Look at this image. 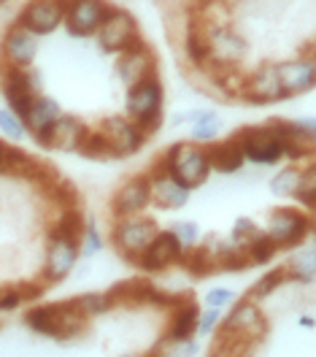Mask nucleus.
Here are the masks:
<instances>
[{"mask_svg":"<svg viewBox=\"0 0 316 357\" xmlns=\"http://www.w3.org/2000/svg\"><path fill=\"white\" fill-rule=\"evenodd\" d=\"M44 92V73L35 66L30 68H14L3 66L0 68V95L6 100V106L17 116H27L30 103L35 95Z\"/></svg>","mask_w":316,"mask_h":357,"instance_id":"nucleus-4","label":"nucleus"},{"mask_svg":"<svg viewBox=\"0 0 316 357\" xmlns=\"http://www.w3.org/2000/svg\"><path fill=\"white\" fill-rule=\"evenodd\" d=\"M208 152V160H211V171L222 174V176H232V174H241V168L246 165V157H244V149L238 144V138H219L214 144L205 146Z\"/></svg>","mask_w":316,"mask_h":357,"instance_id":"nucleus-24","label":"nucleus"},{"mask_svg":"<svg viewBox=\"0 0 316 357\" xmlns=\"http://www.w3.org/2000/svg\"><path fill=\"white\" fill-rule=\"evenodd\" d=\"M244 157L251 165H260V168H276L287 160V146L273 135V130L268 125H254V128H244L235 133Z\"/></svg>","mask_w":316,"mask_h":357,"instance_id":"nucleus-10","label":"nucleus"},{"mask_svg":"<svg viewBox=\"0 0 316 357\" xmlns=\"http://www.w3.org/2000/svg\"><path fill=\"white\" fill-rule=\"evenodd\" d=\"M0 133H3L6 141H11V144H22L24 138H30L24 119L17 116L8 106H0Z\"/></svg>","mask_w":316,"mask_h":357,"instance_id":"nucleus-35","label":"nucleus"},{"mask_svg":"<svg viewBox=\"0 0 316 357\" xmlns=\"http://www.w3.org/2000/svg\"><path fill=\"white\" fill-rule=\"evenodd\" d=\"M122 114L127 119H133L149 138L157 133L162 128V122H165V89H162V82H159V73L146 76L143 82L125 89Z\"/></svg>","mask_w":316,"mask_h":357,"instance_id":"nucleus-2","label":"nucleus"},{"mask_svg":"<svg viewBox=\"0 0 316 357\" xmlns=\"http://www.w3.org/2000/svg\"><path fill=\"white\" fill-rule=\"evenodd\" d=\"M87 133H90V128H87L79 116H73V114H63V116H60L49 130H44V133H38V135H30V138H33L41 149H49V152H63V155H76Z\"/></svg>","mask_w":316,"mask_h":357,"instance_id":"nucleus-14","label":"nucleus"},{"mask_svg":"<svg viewBox=\"0 0 316 357\" xmlns=\"http://www.w3.org/2000/svg\"><path fill=\"white\" fill-rule=\"evenodd\" d=\"M200 112H203V109H189V112L176 114V116L171 119V125H192V122L200 116Z\"/></svg>","mask_w":316,"mask_h":357,"instance_id":"nucleus-42","label":"nucleus"},{"mask_svg":"<svg viewBox=\"0 0 316 357\" xmlns=\"http://www.w3.org/2000/svg\"><path fill=\"white\" fill-rule=\"evenodd\" d=\"M100 133L106 135L109 146H111V157H133L136 152L143 149V144L149 141V135L138 128L133 119H127L125 114H113L106 116L97 128Z\"/></svg>","mask_w":316,"mask_h":357,"instance_id":"nucleus-15","label":"nucleus"},{"mask_svg":"<svg viewBox=\"0 0 316 357\" xmlns=\"http://www.w3.org/2000/svg\"><path fill=\"white\" fill-rule=\"evenodd\" d=\"M87 317L76 309L73 301L63 303H38L24 312V325L38 335L54 338V341H70L87 331Z\"/></svg>","mask_w":316,"mask_h":357,"instance_id":"nucleus-1","label":"nucleus"},{"mask_svg":"<svg viewBox=\"0 0 316 357\" xmlns=\"http://www.w3.org/2000/svg\"><path fill=\"white\" fill-rule=\"evenodd\" d=\"M260 230H262V227L254 222L251 217H238V220L232 222V227H230V236H227V238H230L235 246H241V249H244V246H246L248 241L260 233Z\"/></svg>","mask_w":316,"mask_h":357,"instance_id":"nucleus-38","label":"nucleus"},{"mask_svg":"<svg viewBox=\"0 0 316 357\" xmlns=\"http://www.w3.org/2000/svg\"><path fill=\"white\" fill-rule=\"evenodd\" d=\"M205 36L211 46V68L227 70L238 68L248 57L246 36L235 24H205Z\"/></svg>","mask_w":316,"mask_h":357,"instance_id":"nucleus-8","label":"nucleus"},{"mask_svg":"<svg viewBox=\"0 0 316 357\" xmlns=\"http://www.w3.org/2000/svg\"><path fill=\"white\" fill-rule=\"evenodd\" d=\"M146 174L152 178V203H155V206L165 208V211H179V208H184V206L189 203L192 190L181 187L179 181L171 176L157 160L152 162V168H149Z\"/></svg>","mask_w":316,"mask_h":357,"instance_id":"nucleus-22","label":"nucleus"},{"mask_svg":"<svg viewBox=\"0 0 316 357\" xmlns=\"http://www.w3.org/2000/svg\"><path fill=\"white\" fill-rule=\"evenodd\" d=\"M235 301H238V295H235V290H230V287H211V290L203 295L205 309H219V312L230 309Z\"/></svg>","mask_w":316,"mask_h":357,"instance_id":"nucleus-39","label":"nucleus"},{"mask_svg":"<svg viewBox=\"0 0 316 357\" xmlns=\"http://www.w3.org/2000/svg\"><path fill=\"white\" fill-rule=\"evenodd\" d=\"M278 252H281V249L273 244V238L265 230H260V233L244 246V255H246L248 266H268V263H273V257H276Z\"/></svg>","mask_w":316,"mask_h":357,"instance_id":"nucleus-29","label":"nucleus"},{"mask_svg":"<svg viewBox=\"0 0 316 357\" xmlns=\"http://www.w3.org/2000/svg\"><path fill=\"white\" fill-rule=\"evenodd\" d=\"M6 157H8V144L0 141V174H6Z\"/></svg>","mask_w":316,"mask_h":357,"instance_id":"nucleus-44","label":"nucleus"},{"mask_svg":"<svg viewBox=\"0 0 316 357\" xmlns=\"http://www.w3.org/2000/svg\"><path fill=\"white\" fill-rule=\"evenodd\" d=\"M113 73H116L119 84L125 89L133 87L138 82H143L146 76H155V73H157V54L152 52L149 44L138 41L133 49H127V52H122V54L116 57Z\"/></svg>","mask_w":316,"mask_h":357,"instance_id":"nucleus-18","label":"nucleus"},{"mask_svg":"<svg viewBox=\"0 0 316 357\" xmlns=\"http://www.w3.org/2000/svg\"><path fill=\"white\" fill-rule=\"evenodd\" d=\"M157 162L179 181L181 187H187V190L203 187L205 181H208V176L214 174L205 146L192 144L189 138L173 144V146H168V149L157 157Z\"/></svg>","mask_w":316,"mask_h":357,"instance_id":"nucleus-3","label":"nucleus"},{"mask_svg":"<svg viewBox=\"0 0 316 357\" xmlns=\"http://www.w3.org/2000/svg\"><path fill=\"white\" fill-rule=\"evenodd\" d=\"M276 66H278V79L287 98L306 95L316 87V54H300Z\"/></svg>","mask_w":316,"mask_h":357,"instance_id":"nucleus-21","label":"nucleus"},{"mask_svg":"<svg viewBox=\"0 0 316 357\" xmlns=\"http://www.w3.org/2000/svg\"><path fill=\"white\" fill-rule=\"evenodd\" d=\"M152 206V178L149 174L130 176L125 184L116 187L111 195V214L116 220L122 217H138Z\"/></svg>","mask_w":316,"mask_h":357,"instance_id":"nucleus-17","label":"nucleus"},{"mask_svg":"<svg viewBox=\"0 0 316 357\" xmlns=\"http://www.w3.org/2000/svg\"><path fill=\"white\" fill-rule=\"evenodd\" d=\"M116 3H130V0H116Z\"/></svg>","mask_w":316,"mask_h":357,"instance_id":"nucleus-47","label":"nucleus"},{"mask_svg":"<svg viewBox=\"0 0 316 357\" xmlns=\"http://www.w3.org/2000/svg\"><path fill=\"white\" fill-rule=\"evenodd\" d=\"M284 284H290V279H287V271H284V266H278V268H273V271H268L262 279H257V284H251L248 298L260 303V301L271 298L276 290H281Z\"/></svg>","mask_w":316,"mask_h":357,"instance_id":"nucleus-32","label":"nucleus"},{"mask_svg":"<svg viewBox=\"0 0 316 357\" xmlns=\"http://www.w3.org/2000/svg\"><path fill=\"white\" fill-rule=\"evenodd\" d=\"M297 181H300V168L297 165H284L271 176L268 190L276 198H292L294 190H297Z\"/></svg>","mask_w":316,"mask_h":357,"instance_id":"nucleus-33","label":"nucleus"},{"mask_svg":"<svg viewBox=\"0 0 316 357\" xmlns=\"http://www.w3.org/2000/svg\"><path fill=\"white\" fill-rule=\"evenodd\" d=\"M184 54L195 68L211 66V46H208V36H205V24H187L184 30Z\"/></svg>","mask_w":316,"mask_h":357,"instance_id":"nucleus-27","label":"nucleus"},{"mask_svg":"<svg viewBox=\"0 0 316 357\" xmlns=\"http://www.w3.org/2000/svg\"><path fill=\"white\" fill-rule=\"evenodd\" d=\"M273 238L278 249H294L314 233V220L308 211L292 208V206H278L268 214V222L262 227Z\"/></svg>","mask_w":316,"mask_h":357,"instance_id":"nucleus-7","label":"nucleus"},{"mask_svg":"<svg viewBox=\"0 0 316 357\" xmlns=\"http://www.w3.org/2000/svg\"><path fill=\"white\" fill-rule=\"evenodd\" d=\"M222 116L216 112H211V109H203L200 116L189 125V141L192 144H200V146H208V144H214V141H219V135H222Z\"/></svg>","mask_w":316,"mask_h":357,"instance_id":"nucleus-28","label":"nucleus"},{"mask_svg":"<svg viewBox=\"0 0 316 357\" xmlns=\"http://www.w3.org/2000/svg\"><path fill=\"white\" fill-rule=\"evenodd\" d=\"M119 357H146V355H141V352H125V355H119Z\"/></svg>","mask_w":316,"mask_h":357,"instance_id":"nucleus-45","label":"nucleus"},{"mask_svg":"<svg viewBox=\"0 0 316 357\" xmlns=\"http://www.w3.org/2000/svg\"><path fill=\"white\" fill-rule=\"evenodd\" d=\"M103 233H100V227L95 222V217H87L84 220V230H81V238H79V252H81V260H92V257H97L100 252H103Z\"/></svg>","mask_w":316,"mask_h":357,"instance_id":"nucleus-34","label":"nucleus"},{"mask_svg":"<svg viewBox=\"0 0 316 357\" xmlns=\"http://www.w3.org/2000/svg\"><path fill=\"white\" fill-rule=\"evenodd\" d=\"M81 260L79 252V238L73 236H63V233H49V244H46V257H44V271L41 279L46 284H63L70 273L76 271Z\"/></svg>","mask_w":316,"mask_h":357,"instance_id":"nucleus-11","label":"nucleus"},{"mask_svg":"<svg viewBox=\"0 0 316 357\" xmlns=\"http://www.w3.org/2000/svg\"><path fill=\"white\" fill-rule=\"evenodd\" d=\"M297 325L306 328V331H311V328H316V319L314 317H308V314H300V317H297Z\"/></svg>","mask_w":316,"mask_h":357,"instance_id":"nucleus-43","label":"nucleus"},{"mask_svg":"<svg viewBox=\"0 0 316 357\" xmlns=\"http://www.w3.org/2000/svg\"><path fill=\"white\" fill-rule=\"evenodd\" d=\"M198 317H200L198 303H192V301L176 303V306H173V314H171V325H168V338H171V341H189V338H198Z\"/></svg>","mask_w":316,"mask_h":357,"instance_id":"nucleus-26","label":"nucleus"},{"mask_svg":"<svg viewBox=\"0 0 316 357\" xmlns=\"http://www.w3.org/2000/svg\"><path fill=\"white\" fill-rule=\"evenodd\" d=\"M38 52H41V38L38 36H33L30 30L19 27L17 22L6 27V33L0 38V60H3V66H14V68L35 66Z\"/></svg>","mask_w":316,"mask_h":357,"instance_id":"nucleus-16","label":"nucleus"},{"mask_svg":"<svg viewBox=\"0 0 316 357\" xmlns=\"http://www.w3.org/2000/svg\"><path fill=\"white\" fill-rule=\"evenodd\" d=\"M146 357H157V355H146Z\"/></svg>","mask_w":316,"mask_h":357,"instance_id":"nucleus-48","label":"nucleus"},{"mask_svg":"<svg viewBox=\"0 0 316 357\" xmlns=\"http://www.w3.org/2000/svg\"><path fill=\"white\" fill-rule=\"evenodd\" d=\"M268 333V319L257 301H235L230 314L222 319V338H232L238 344H254Z\"/></svg>","mask_w":316,"mask_h":357,"instance_id":"nucleus-9","label":"nucleus"},{"mask_svg":"<svg viewBox=\"0 0 316 357\" xmlns=\"http://www.w3.org/2000/svg\"><path fill=\"white\" fill-rule=\"evenodd\" d=\"M241 98L254 103V106H271V103H278V100H287V95L281 89V79H278V66L265 63L257 70L246 73Z\"/></svg>","mask_w":316,"mask_h":357,"instance_id":"nucleus-19","label":"nucleus"},{"mask_svg":"<svg viewBox=\"0 0 316 357\" xmlns=\"http://www.w3.org/2000/svg\"><path fill=\"white\" fill-rule=\"evenodd\" d=\"M287 271V279L290 284H300V287H308L311 282H316V238H306L300 246H294L284 263Z\"/></svg>","mask_w":316,"mask_h":357,"instance_id":"nucleus-23","label":"nucleus"},{"mask_svg":"<svg viewBox=\"0 0 316 357\" xmlns=\"http://www.w3.org/2000/svg\"><path fill=\"white\" fill-rule=\"evenodd\" d=\"M63 106H60V100L57 98H52V95H35L33 98V103H30V112L24 116V125H27V133L30 135H38L49 130L60 116H63Z\"/></svg>","mask_w":316,"mask_h":357,"instance_id":"nucleus-25","label":"nucleus"},{"mask_svg":"<svg viewBox=\"0 0 316 357\" xmlns=\"http://www.w3.org/2000/svg\"><path fill=\"white\" fill-rule=\"evenodd\" d=\"M113 6L109 0H68L65 8V33L70 38H95L97 27L109 17Z\"/></svg>","mask_w":316,"mask_h":357,"instance_id":"nucleus-13","label":"nucleus"},{"mask_svg":"<svg viewBox=\"0 0 316 357\" xmlns=\"http://www.w3.org/2000/svg\"><path fill=\"white\" fill-rule=\"evenodd\" d=\"M24 301L27 298H24L22 287H6V290H0V312H17L19 306H24Z\"/></svg>","mask_w":316,"mask_h":357,"instance_id":"nucleus-41","label":"nucleus"},{"mask_svg":"<svg viewBox=\"0 0 316 357\" xmlns=\"http://www.w3.org/2000/svg\"><path fill=\"white\" fill-rule=\"evenodd\" d=\"M73 303H76V309L84 314L87 319L103 317V314H109L116 306L111 292H81V295L73 298Z\"/></svg>","mask_w":316,"mask_h":357,"instance_id":"nucleus-30","label":"nucleus"},{"mask_svg":"<svg viewBox=\"0 0 316 357\" xmlns=\"http://www.w3.org/2000/svg\"><path fill=\"white\" fill-rule=\"evenodd\" d=\"M184 260V246L179 244V238L171 230H159L157 238L149 244V249L138 257L133 266H138L146 273H162L168 268L179 266Z\"/></svg>","mask_w":316,"mask_h":357,"instance_id":"nucleus-20","label":"nucleus"},{"mask_svg":"<svg viewBox=\"0 0 316 357\" xmlns=\"http://www.w3.org/2000/svg\"><path fill=\"white\" fill-rule=\"evenodd\" d=\"M65 8H68V0H27L14 22L30 30L33 36L46 38L65 24Z\"/></svg>","mask_w":316,"mask_h":357,"instance_id":"nucleus-12","label":"nucleus"},{"mask_svg":"<svg viewBox=\"0 0 316 357\" xmlns=\"http://www.w3.org/2000/svg\"><path fill=\"white\" fill-rule=\"evenodd\" d=\"M294 203L306 211H316V160L308 162L306 168H300V181L294 190Z\"/></svg>","mask_w":316,"mask_h":357,"instance_id":"nucleus-31","label":"nucleus"},{"mask_svg":"<svg viewBox=\"0 0 316 357\" xmlns=\"http://www.w3.org/2000/svg\"><path fill=\"white\" fill-rule=\"evenodd\" d=\"M157 233H159L157 220H152L146 214L122 217L111 227V244L127 263H136L138 257L149 249V244L157 238Z\"/></svg>","mask_w":316,"mask_h":357,"instance_id":"nucleus-5","label":"nucleus"},{"mask_svg":"<svg viewBox=\"0 0 316 357\" xmlns=\"http://www.w3.org/2000/svg\"><path fill=\"white\" fill-rule=\"evenodd\" d=\"M76 155L87 157V160H113L111 146H109L106 135L100 133V130H90V133L84 135V141H81Z\"/></svg>","mask_w":316,"mask_h":357,"instance_id":"nucleus-36","label":"nucleus"},{"mask_svg":"<svg viewBox=\"0 0 316 357\" xmlns=\"http://www.w3.org/2000/svg\"><path fill=\"white\" fill-rule=\"evenodd\" d=\"M222 319H225V312H219V309H200V317H198V338H208L211 333H216L219 325H222Z\"/></svg>","mask_w":316,"mask_h":357,"instance_id":"nucleus-40","label":"nucleus"},{"mask_svg":"<svg viewBox=\"0 0 316 357\" xmlns=\"http://www.w3.org/2000/svg\"><path fill=\"white\" fill-rule=\"evenodd\" d=\"M6 3H11V0H0V8H3V6H6Z\"/></svg>","mask_w":316,"mask_h":357,"instance_id":"nucleus-46","label":"nucleus"},{"mask_svg":"<svg viewBox=\"0 0 316 357\" xmlns=\"http://www.w3.org/2000/svg\"><path fill=\"white\" fill-rule=\"evenodd\" d=\"M141 41V27H138V20L122 6H113L109 11V17L103 20V24L97 27L95 33V44L103 54H113L119 57L122 52L133 49V46Z\"/></svg>","mask_w":316,"mask_h":357,"instance_id":"nucleus-6","label":"nucleus"},{"mask_svg":"<svg viewBox=\"0 0 316 357\" xmlns=\"http://www.w3.org/2000/svg\"><path fill=\"white\" fill-rule=\"evenodd\" d=\"M176 238H179V244L184 246V252L187 249H195V246L200 244V225L195 222V220H179V222H173L171 227H168Z\"/></svg>","mask_w":316,"mask_h":357,"instance_id":"nucleus-37","label":"nucleus"}]
</instances>
